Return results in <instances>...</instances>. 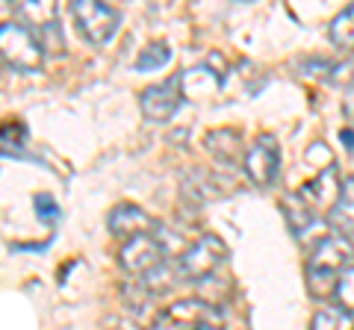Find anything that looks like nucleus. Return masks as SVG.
Here are the masks:
<instances>
[{"label":"nucleus","instance_id":"15","mask_svg":"<svg viewBox=\"0 0 354 330\" xmlns=\"http://www.w3.org/2000/svg\"><path fill=\"white\" fill-rule=\"evenodd\" d=\"M351 313L339 310V307H325L310 318V330H351Z\"/></svg>","mask_w":354,"mask_h":330},{"label":"nucleus","instance_id":"12","mask_svg":"<svg viewBox=\"0 0 354 330\" xmlns=\"http://www.w3.org/2000/svg\"><path fill=\"white\" fill-rule=\"evenodd\" d=\"M204 148L213 153V157L218 162L225 165H234L239 157L245 159V145H242V133L234 127H225V130H209V133L204 136Z\"/></svg>","mask_w":354,"mask_h":330},{"label":"nucleus","instance_id":"18","mask_svg":"<svg viewBox=\"0 0 354 330\" xmlns=\"http://www.w3.org/2000/svg\"><path fill=\"white\" fill-rule=\"evenodd\" d=\"M32 206H36V215L41 218V222H48V224H53L59 218V204L53 201L48 192H39L36 201H32Z\"/></svg>","mask_w":354,"mask_h":330},{"label":"nucleus","instance_id":"16","mask_svg":"<svg viewBox=\"0 0 354 330\" xmlns=\"http://www.w3.org/2000/svg\"><path fill=\"white\" fill-rule=\"evenodd\" d=\"M330 298H334V307H339V310H346V313L354 316V266H348L337 278Z\"/></svg>","mask_w":354,"mask_h":330},{"label":"nucleus","instance_id":"13","mask_svg":"<svg viewBox=\"0 0 354 330\" xmlns=\"http://www.w3.org/2000/svg\"><path fill=\"white\" fill-rule=\"evenodd\" d=\"M328 222L334 224L342 236H354V177L342 180L339 201L334 204V210L328 213Z\"/></svg>","mask_w":354,"mask_h":330},{"label":"nucleus","instance_id":"8","mask_svg":"<svg viewBox=\"0 0 354 330\" xmlns=\"http://www.w3.org/2000/svg\"><path fill=\"white\" fill-rule=\"evenodd\" d=\"M118 262L130 278L145 280L160 266H165V251H162L157 236H136V239H127L124 245H121Z\"/></svg>","mask_w":354,"mask_h":330},{"label":"nucleus","instance_id":"10","mask_svg":"<svg viewBox=\"0 0 354 330\" xmlns=\"http://www.w3.org/2000/svg\"><path fill=\"white\" fill-rule=\"evenodd\" d=\"M339 192H342V180H339L334 165H328V168L319 171L313 180H307L295 195L301 197V204L310 213H330L334 204L339 201Z\"/></svg>","mask_w":354,"mask_h":330},{"label":"nucleus","instance_id":"7","mask_svg":"<svg viewBox=\"0 0 354 330\" xmlns=\"http://www.w3.org/2000/svg\"><path fill=\"white\" fill-rule=\"evenodd\" d=\"M278 168H281V151L278 142L269 133H260L254 139V145L248 148L245 159H242V171L245 177L257 186V189H269L278 180Z\"/></svg>","mask_w":354,"mask_h":330},{"label":"nucleus","instance_id":"6","mask_svg":"<svg viewBox=\"0 0 354 330\" xmlns=\"http://www.w3.org/2000/svg\"><path fill=\"white\" fill-rule=\"evenodd\" d=\"M183 77L174 74L169 80L162 83H153L148 86L145 92L139 97V106H142V115L153 124H165V121H171L177 115V109L183 106Z\"/></svg>","mask_w":354,"mask_h":330},{"label":"nucleus","instance_id":"5","mask_svg":"<svg viewBox=\"0 0 354 330\" xmlns=\"http://www.w3.org/2000/svg\"><path fill=\"white\" fill-rule=\"evenodd\" d=\"M71 15H74L77 32L88 45H109L121 24L118 9H113L109 3H97V0H74Z\"/></svg>","mask_w":354,"mask_h":330},{"label":"nucleus","instance_id":"9","mask_svg":"<svg viewBox=\"0 0 354 330\" xmlns=\"http://www.w3.org/2000/svg\"><path fill=\"white\" fill-rule=\"evenodd\" d=\"M15 15L21 21H27V27L41 39V45L48 53H62V24H59V9L48 3V0H39V3H18Z\"/></svg>","mask_w":354,"mask_h":330},{"label":"nucleus","instance_id":"17","mask_svg":"<svg viewBox=\"0 0 354 330\" xmlns=\"http://www.w3.org/2000/svg\"><path fill=\"white\" fill-rule=\"evenodd\" d=\"M169 59H171L169 45H162V41H157V45H148L145 50L139 53V59H136V71H160L162 65H169Z\"/></svg>","mask_w":354,"mask_h":330},{"label":"nucleus","instance_id":"14","mask_svg":"<svg viewBox=\"0 0 354 330\" xmlns=\"http://www.w3.org/2000/svg\"><path fill=\"white\" fill-rule=\"evenodd\" d=\"M328 36H330V41H334V48L354 53V3L346 6L334 21H330Z\"/></svg>","mask_w":354,"mask_h":330},{"label":"nucleus","instance_id":"2","mask_svg":"<svg viewBox=\"0 0 354 330\" xmlns=\"http://www.w3.org/2000/svg\"><path fill=\"white\" fill-rule=\"evenodd\" d=\"M0 53H3V65L9 71L18 74H36L44 65V45L41 39L21 21H6L0 27Z\"/></svg>","mask_w":354,"mask_h":330},{"label":"nucleus","instance_id":"1","mask_svg":"<svg viewBox=\"0 0 354 330\" xmlns=\"http://www.w3.org/2000/svg\"><path fill=\"white\" fill-rule=\"evenodd\" d=\"M354 260V245L342 233H328L316 242L307 260V286L316 298H330L334 283Z\"/></svg>","mask_w":354,"mask_h":330},{"label":"nucleus","instance_id":"11","mask_svg":"<svg viewBox=\"0 0 354 330\" xmlns=\"http://www.w3.org/2000/svg\"><path fill=\"white\" fill-rule=\"evenodd\" d=\"M106 227L115 239L127 242V239H136V236H153L160 224L153 222L145 210H139L136 204H118V206H113V213H109Z\"/></svg>","mask_w":354,"mask_h":330},{"label":"nucleus","instance_id":"3","mask_svg":"<svg viewBox=\"0 0 354 330\" xmlns=\"http://www.w3.org/2000/svg\"><path fill=\"white\" fill-rule=\"evenodd\" d=\"M151 330H225V313L201 298H180L153 316Z\"/></svg>","mask_w":354,"mask_h":330},{"label":"nucleus","instance_id":"4","mask_svg":"<svg viewBox=\"0 0 354 330\" xmlns=\"http://www.w3.org/2000/svg\"><path fill=\"white\" fill-rule=\"evenodd\" d=\"M225 260H227L225 242H221L218 236H213V233H204L180 254L174 271H177V278L180 280H192L195 283V280H207L209 274H216Z\"/></svg>","mask_w":354,"mask_h":330}]
</instances>
